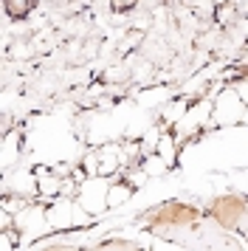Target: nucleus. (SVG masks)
I'll return each instance as SVG.
<instances>
[{
    "label": "nucleus",
    "instance_id": "obj_1",
    "mask_svg": "<svg viewBox=\"0 0 248 251\" xmlns=\"http://www.w3.org/2000/svg\"><path fill=\"white\" fill-rule=\"evenodd\" d=\"M34 3L37 0H3V6H6V12L11 17H25V14L34 9Z\"/></svg>",
    "mask_w": 248,
    "mask_h": 251
},
{
    "label": "nucleus",
    "instance_id": "obj_2",
    "mask_svg": "<svg viewBox=\"0 0 248 251\" xmlns=\"http://www.w3.org/2000/svg\"><path fill=\"white\" fill-rule=\"evenodd\" d=\"M138 0H110V6H113V12H130Z\"/></svg>",
    "mask_w": 248,
    "mask_h": 251
}]
</instances>
